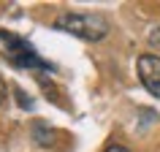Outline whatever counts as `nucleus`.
I'll list each match as a JSON object with an SVG mask.
<instances>
[{"label":"nucleus","instance_id":"nucleus-4","mask_svg":"<svg viewBox=\"0 0 160 152\" xmlns=\"http://www.w3.org/2000/svg\"><path fill=\"white\" fill-rule=\"evenodd\" d=\"M30 130L35 133V136H33V141H35V144H41V147H49V144L54 141V136H52L54 130H52L46 122H38V119H35L33 125H30Z\"/></svg>","mask_w":160,"mask_h":152},{"label":"nucleus","instance_id":"nucleus-3","mask_svg":"<svg viewBox=\"0 0 160 152\" xmlns=\"http://www.w3.org/2000/svg\"><path fill=\"white\" fill-rule=\"evenodd\" d=\"M136 71H138L144 90L152 98H160V57L158 54H141L138 63H136Z\"/></svg>","mask_w":160,"mask_h":152},{"label":"nucleus","instance_id":"nucleus-5","mask_svg":"<svg viewBox=\"0 0 160 152\" xmlns=\"http://www.w3.org/2000/svg\"><path fill=\"white\" fill-rule=\"evenodd\" d=\"M8 103V90H6V79L0 76V106H6Z\"/></svg>","mask_w":160,"mask_h":152},{"label":"nucleus","instance_id":"nucleus-7","mask_svg":"<svg viewBox=\"0 0 160 152\" xmlns=\"http://www.w3.org/2000/svg\"><path fill=\"white\" fill-rule=\"evenodd\" d=\"M106 152H130V149L122 147V144H111V147H106Z\"/></svg>","mask_w":160,"mask_h":152},{"label":"nucleus","instance_id":"nucleus-1","mask_svg":"<svg viewBox=\"0 0 160 152\" xmlns=\"http://www.w3.org/2000/svg\"><path fill=\"white\" fill-rule=\"evenodd\" d=\"M0 54L11 68L19 71H52V65L33 49V43L8 30H0Z\"/></svg>","mask_w":160,"mask_h":152},{"label":"nucleus","instance_id":"nucleus-6","mask_svg":"<svg viewBox=\"0 0 160 152\" xmlns=\"http://www.w3.org/2000/svg\"><path fill=\"white\" fill-rule=\"evenodd\" d=\"M149 43H152V46H155V49H160V27H158V30H152V33H149Z\"/></svg>","mask_w":160,"mask_h":152},{"label":"nucleus","instance_id":"nucleus-2","mask_svg":"<svg viewBox=\"0 0 160 152\" xmlns=\"http://www.w3.org/2000/svg\"><path fill=\"white\" fill-rule=\"evenodd\" d=\"M54 27L62 33H71L76 38H84V41H101L109 33V22L101 14H79V11H68L60 14L54 19Z\"/></svg>","mask_w":160,"mask_h":152}]
</instances>
